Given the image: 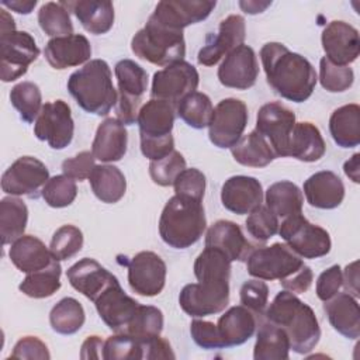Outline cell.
I'll return each instance as SVG.
<instances>
[{
	"mask_svg": "<svg viewBox=\"0 0 360 360\" xmlns=\"http://www.w3.org/2000/svg\"><path fill=\"white\" fill-rule=\"evenodd\" d=\"M93 194L105 204L118 202L127 191V180L124 173L114 165L94 166L89 176Z\"/></svg>",
	"mask_w": 360,
	"mask_h": 360,
	"instance_id": "cell-35",
	"label": "cell"
},
{
	"mask_svg": "<svg viewBox=\"0 0 360 360\" xmlns=\"http://www.w3.org/2000/svg\"><path fill=\"white\" fill-rule=\"evenodd\" d=\"M190 335L197 346L205 349V350H214V349H224V343L221 340L218 328L214 322L202 321V319H194L190 323Z\"/></svg>",
	"mask_w": 360,
	"mask_h": 360,
	"instance_id": "cell-54",
	"label": "cell"
},
{
	"mask_svg": "<svg viewBox=\"0 0 360 360\" xmlns=\"http://www.w3.org/2000/svg\"><path fill=\"white\" fill-rule=\"evenodd\" d=\"M45 202L52 208H65L70 205L77 195L76 181L65 174L49 177L41 193Z\"/></svg>",
	"mask_w": 360,
	"mask_h": 360,
	"instance_id": "cell-47",
	"label": "cell"
},
{
	"mask_svg": "<svg viewBox=\"0 0 360 360\" xmlns=\"http://www.w3.org/2000/svg\"><path fill=\"white\" fill-rule=\"evenodd\" d=\"M329 132L340 148L360 143V107L354 103L336 108L329 118Z\"/></svg>",
	"mask_w": 360,
	"mask_h": 360,
	"instance_id": "cell-36",
	"label": "cell"
},
{
	"mask_svg": "<svg viewBox=\"0 0 360 360\" xmlns=\"http://www.w3.org/2000/svg\"><path fill=\"white\" fill-rule=\"evenodd\" d=\"M60 274L62 267L55 259L48 267L27 274L18 290L30 298H48L60 288Z\"/></svg>",
	"mask_w": 360,
	"mask_h": 360,
	"instance_id": "cell-40",
	"label": "cell"
},
{
	"mask_svg": "<svg viewBox=\"0 0 360 360\" xmlns=\"http://www.w3.org/2000/svg\"><path fill=\"white\" fill-rule=\"evenodd\" d=\"M323 311L332 328L347 339L360 336V308L357 300L349 292H338L325 301Z\"/></svg>",
	"mask_w": 360,
	"mask_h": 360,
	"instance_id": "cell-29",
	"label": "cell"
},
{
	"mask_svg": "<svg viewBox=\"0 0 360 360\" xmlns=\"http://www.w3.org/2000/svg\"><path fill=\"white\" fill-rule=\"evenodd\" d=\"M215 6V0H163L156 4L149 18L169 30L183 31L191 24L204 21Z\"/></svg>",
	"mask_w": 360,
	"mask_h": 360,
	"instance_id": "cell-18",
	"label": "cell"
},
{
	"mask_svg": "<svg viewBox=\"0 0 360 360\" xmlns=\"http://www.w3.org/2000/svg\"><path fill=\"white\" fill-rule=\"evenodd\" d=\"M186 169L184 156L173 150L160 160H152L149 165V174L155 184L162 187L173 186L177 176Z\"/></svg>",
	"mask_w": 360,
	"mask_h": 360,
	"instance_id": "cell-50",
	"label": "cell"
},
{
	"mask_svg": "<svg viewBox=\"0 0 360 360\" xmlns=\"http://www.w3.org/2000/svg\"><path fill=\"white\" fill-rule=\"evenodd\" d=\"M266 207L278 218L301 214L304 204V194L300 187L290 181L281 180L269 186L266 195Z\"/></svg>",
	"mask_w": 360,
	"mask_h": 360,
	"instance_id": "cell-37",
	"label": "cell"
},
{
	"mask_svg": "<svg viewBox=\"0 0 360 360\" xmlns=\"http://www.w3.org/2000/svg\"><path fill=\"white\" fill-rule=\"evenodd\" d=\"M10 359L49 360L51 353H49L46 345L37 336H24L14 345Z\"/></svg>",
	"mask_w": 360,
	"mask_h": 360,
	"instance_id": "cell-57",
	"label": "cell"
},
{
	"mask_svg": "<svg viewBox=\"0 0 360 360\" xmlns=\"http://www.w3.org/2000/svg\"><path fill=\"white\" fill-rule=\"evenodd\" d=\"M176 118V107L165 100L150 98L138 114L141 152L145 158L160 160L174 150L172 129Z\"/></svg>",
	"mask_w": 360,
	"mask_h": 360,
	"instance_id": "cell-7",
	"label": "cell"
},
{
	"mask_svg": "<svg viewBox=\"0 0 360 360\" xmlns=\"http://www.w3.org/2000/svg\"><path fill=\"white\" fill-rule=\"evenodd\" d=\"M103 359L105 360H132L143 359L142 340L132 338L128 333H115L104 340Z\"/></svg>",
	"mask_w": 360,
	"mask_h": 360,
	"instance_id": "cell-48",
	"label": "cell"
},
{
	"mask_svg": "<svg viewBox=\"0 0 360 360\" xmlns=\"http://www.w3.org/2000/svg\"><path fill=\"white\" fill-rule=\"evenodd\" d=\"M217 328L225 347L239 346L255 335L257 316L246 307L235 305L219 316Z\"/></svg>",
	"mask_w": 360,
	"mask_h": 360,
	"instance_id": "cell-30",
	"label": "cell"
},
{
	"mask_svg": "<svg viewBox=\"0 0 360 360\" xmlns=\"http://www.w3.org/2000/svg\"><path fill=\"white\" fill-rule=\"evenodd\" d=\"M49 180L48 167L34 156H21L1 176V190L10 195L37 198Z\"/></svg>",
	"mask_w": 360,
	"mask_h": 360,
	"instance_id": "cell-15",
	"label": "cell"
},
{
	"mask_svg": "<svg viewBox=\"0 0 360 360\" xmlns=\"http://www.w3.org/2000/svg\"><path fill=\"white\" fill-rule=\"evenodd\" d=\"M290 339L283 328L278 325L263 321L256 335L253 349L255 360H287L290 356Z\"/></svg>",
	"mask_w": 360,
	"mask_h": 360,
	"instance_id": "cell-34",
	"label": "cell"
},
{
	"mask_svg": "<svg viewBox=\"0 0 360 360\" xmlns=\"http://www.w3.org/2000/svg\"><path fill=\"white\" fill-rule=\"evenodd\" d=\"M260 59L267 83L278 96L294 103L311 97L318 76L307 58L291 52L281 42H267L260 49Z\"/></svg>",
	"mask_w": 360,
	"mask_h": 360,
	"instance_id": "cell-2",
	"label": "cell"
},
{
	"mask_svg": "<svg viewBox=\"0 0 360 360\" xmlns=\"http://www.w3.org/2000/svg\"><path fill=\"white\" fill-rule=\"evenodd\" d=\"M66 277L76 291L93 302L107 287L118 281L112 273L90 257L80 259L70 266L66 271Z\"/></svg>",
	"mask_w": 360,
	"mask_h": 360,
	"instance_id": "cell-24",
	"label": "cell"
},
{
	"mask_svg": "<svg viewBox=\"0 0 360 360\" xmlns=\"http://www.w3.org/2000/svg\"><path fill=\"white\" fill-rule=\"evenodd\" d=\"M48 63L58 70L87 63L91 56V45L82 34L51 38L44 49Z\"/></svg>",
	"mask_w": 360,
	"mask_h": 360,
	"instance_id": "cell-25",
	"label": "cell"
},
{
	"mask_svg": "<svg viewBox=\"0 0 360 360\" xmlns=\"http://www.w3.org/2000/svg\"><path fill=\"white\" fill-rule=\"evenodd\" d=\"M248 120V107L242 100L233 97L221 100L215 105L208 125L210 141L221 149L232 148L242 138Z\"/></svg>",
	"mask_w": 360,
	"mask_h": 360,
	"instance_id": "cell-11",
	"label": "cell"
},
{
	"mask_svg": "<svg viewBox=\"0 0 360 360\" xmlns=\"http://www.w3.org/2000/svg\"><path fill=\"white\" fill-rule=\"evenodd\" d=\"M75 122L70 107L63 100L45 103L34 122V135L52 149H65L73 139Z\"/></svg>",
	"mask_w": 360,
	"mask_h": 360,
	"instance_id": "cell-13",
	"label": "cell"
},
{
	"mask_svg": "<svg viewBox=\"0 0 360 360\" xmlns=\"http://www.w3.org/2000/svg\"><path fill=\"white\" fill-rule=\"evenodd\" d=\"M38 24L41 30L52 38L73 34V24L69 11L60 1H48L42 4L38 11Z\"/></svg>",
	"mask_w": 360,
	"mask_h": 360,
	"instance_id": "cell-45",
	"label": "cell"
},
{
	"mask_svg": "<svg viewBox=\"0 0 360 360\" xmlns=\"http://www.w3.org/2000/svg\"><path fill=\"white\" fill-rule=\"evenodd\" d=\"M205 246L221 250L231 262H246L253 250V246L245 238L240 226L228 219H219L208 228Z\"/></svg>",
	"mask_w": 360,
	"mask_h": 360,
	"instance_id": "cell-26",
	"label": "cell"
},
{
	"mask_svg": "<svg viewBox=\"0 0 360 360\" xmlns=\"http://www.w3.org/2000/svg\"><path fill=\"white\" fill-rule=\"evenodd\" d=\"M278 235L292 252L304 259L326 256L332 248L328 231L311 224L302 214L284 218L278 225Z\"/></svg>",
	"mask_w": 360,
	"mask_h": 360,
	"instance_id": "cell-9",
	"label": "cell"
},
{
	"mask_svg": "<svg viewBox=\"0 0 360 360\" xmlns=\"http://www.w3.org/2000/svg\"><path fill=\"white\" fill-rule=\"evenodd\" d=\"M205 176L201 170L191 167L184 169L173 183L174 193L177 195L194 198L202 201L205 193Z\"/></svg>",
	"mask_w": 360,
	"mask_h": 360,
	"instance_id": "cell-53",
	"label": "cell"
},
{
	"mask_svg": "<svg viewBox=\"0 0 360 360\" xmlns=\"http://www.w3.org/2000/svg\"><path fill=\"white\" fill-rule=\"evenodd\" d=\"M343 283V276H342V269L339 264H333L330 267H328L326 270H323L318 280H316V295L321 301H328L332 297H335Z\"/></svg>",
	"mask_w": 360,
	"mask_h": 360,
	"instance_id": "cell-56",
	"label": "cell"
},
{
	"mask_svg": "<svg viewBox=\"0 0 360 360\" xmlns=\"http://www.w3.org/2000/svg\"><path fill=\"white\" fill-rule=\"evenodd\" d=\"M96 309L103 322L115 333L124 332L134 316L139 302L125 294L120 281L107 287L94 301Z\"/></svg>",
	"mask_w": 360,
	"mask_h": 360,
	"instance_id": "cell-22",
	"label": "cell"
},
{
	"mask_svg": "<svg viewBox=\"0 0 360 360\" xmlns=\"http://www.w3.org/2000/svg\"><path fill=\"white\" fill-rule=\"evenodd\" d=\"M103 346H104V340L97 336H89L80 349V357L83 360H89V359H103Z\"/></svg>",
	"mask_w": 360,
	"mask_h": 360,
	"instance_id": "cell-59",
	"label": "cell"
},
{
	"mask_svg": "<svg viewBox=\"0 0 360 360\" xmlns=\"http://www.w3.org/2000/svg\"><path fill=\"white\" fill-rule=\"evenodd\" d=\"M8 256L11 263L25 274L42 270L55 260L49 248L34 235H22L14 240L8 250Z\"/></svg>",
	"mask_w": 360,
	"mask_h": 360,
	"instance_id": "cell-32",
	"label": "cell"
},
{
	"mask_svg": "<svg viewBox=\"0 0 360 360\" xmlns=\"http://www.w3.org/2000/svg\"><path fill=\"white\" fill-rule=\"evenodd\" d=\"M28 222L25 202L15 197H4L0 201V238L3 245L13 243L24 235Z\"/></svg>",
	"mask_w": 360,
	"mask_h": 360,
	"instance_id": "cell-39",
	"label": "cell"
},
{
	"mask_svg": "<svg viewBox=\"0 0 360 360\" xmlns=\"http://www.w3.org/2000/svg\"><path fill=\"white\" fill-rule=\"evenodd\" d=\"M68 11H72L82 27L94 35L108 32L114 25V6L103 0H77L60 1Z\"/></svg>",
	"mask_w": 360,
	"mask_h": 360,
	"instance_id": "cell-31",
	"label": "cell"
},
{
	"mask_svg": "<svg viewBox=\"0 0 360 360\" xmlns=\"http://www.w3.org/2000/svg\"><path fill=\"white\" fill-rule=\"evenodd\" d=\"M360 153H354L349 160L345 162L343 170L345 174L353 181V183H360Z\"/></svg>",
	"mask_w": 360,
	"mask_h": 360,
	"instance_id": "cell-61",
	"label": "cell"
},
{
	"mask_svg": "<svg viewBox=\"0 0 360 360\" xmlns=\"http://www.w3.org/2000/svg\"><path fill=\"white\" fill-rule=\"evenodd\" d=\"M240 304L250 309L256 316H262L266 311L269 302V287L260 278L248 280L242 284L240 291Z\"/></svg>",
	"mask_w": 360,
	"mask_h": 360,
	"instance_id": "cell-52",
	"label": "cell"
},
{
	"mask_svg": "<svg viewBox=\"0 0 360 360\" xmlns=\"http://www.w3.org/2000/svg\"><path fill=\"white\" fill-rule=\"evenodd\" d=\"M207 228L202 201L174 194L162 210L159 235L173 249H187L200 240Z\"/></svg>",
	"mask_w": 360,
	"mask_h": 360,
	"instance_id": "cell-6",
	"label": "cell"
},
{
	"mask_svg": "<svg viewBox=\"0 0 360 360\" xmlns=\"http://www.w3.org/2000/svg\"><path fill=\"white\" fill-rule=\"evenodd\" d=\"M128 132L125 125L117 118H105L96 131L91 153L93 156L104 163L118 162L127 153Z\"/></svg>",
	"mask_w": 360,
	"mask_h": 360,
	"instance_id": "cell-28",
	"label": "cell"
},
{
	"mask_svg": "<svg viewBox=\"0 0 360 360\" xmlns=\"http://www.w3.org/2000/svg\"><path fill=\"white\" fill-rule=\"evenodd\" d=\"M221 201L233 214H249L263 202L262 183L252 176H232L222 184Z\"/></svg>",
	"mask_w": 360,
	"mask_h": 360,
	"instance_id": "cell-23",
	"label": "cell"
},
{
	"mask_svg": "<svg viewBox=\"0 0 360 360\" xmlns=\"http://www.w3.org/2000/svg\"><path fill=\"white\" fill-rule=\"evenodd\" d=\"M163 330V314L153 305H138L134 316L125 326L122 333H128L135 339L145 340L159 336Z\"/></svg>",
	"mask_w": 360,
	"mask_h": 360,
	"instance_id": "cell-44",
	"label": "cell"
},
{
	"mask_svg": "<svg viewBox=\"0 0 360 360\" xmlns=\"http://www.w3.org/2000/svg\"><path fill=\"white\" fill-rule=\"evenodd\" d=\"M295 114L280 101L263 104L256 115V131L264 136L276 158L288 156V145Z\"/></svg>",
	"mask_w": 360,
	"mask_h": 360,
	"instance_id": "cell-12",
	"label": "cell"
},
{
	"mask_svg": "<svg viewBox=\"0 0 360 360\" xmlns=\"http://www.w3.org/2000/svg\"><path fill=\"white\" fill-rule=\"evenodd\" d=\"M1 6L14 10L18 14H30L32 8L37 6V0H13V1H1Z\"/></svg>",
	"mask_w": 360,
	"mask_h": 360,
	"instance_id": "cell-62",
	"label": "cell"
},
{
	"mask_svg": "<svg viewBox=\"0 0 360 360\" xmlns=\"http://www.w3.org/2000/svg\"><path fill=\"white\" fill-rule=\"evenodd\" d=\"M263 316L285 330L291 350L298 354L309 353L319 342L321 328L315 312L291 291H280Z\"/></svg>",
	"mask_w": 360,
	"mask_h": 360,
	"instance_id": "cell-4",
	"label": "cell"
},
{
	"mask_svg": "<svg viewBox=\"0 0 360 360\" xmlns=\"http://www.w3.org/2000/svg\"><path fill=\"white\" fill-rule=\"evenodd\" d=\"M326 146L318 127L312 122H295L288 145V156L301 162H316L325 155Z\"/></svg>",
	"mask_w": 360,
	"mask_h": 360,
	"instance_id": "cell-33",
	"label": "cell"
},
{
	"mask_svg": "<svg viewBox=\"0 0 360 360\" xmlns=\"http://www.w3.org/2000/svg\"><path fill=\"white\" fill-rule=\"evenodd\" d=\"M246 37L245 18L231 14L219 22L218 32L208 35L205 45L198 51L197 62L202 66H214L231 51L243 44Z\"/></svg>",
	"mask_w": 360,
	"mask_h": 360,
	"instance_id": "cell-19",
	"label": "cell"
},
{
	"mask_svg": "<svg viewBox=\"0 0 360 360\" xmlns=\"http://www.w3.org/2000/svg\"><path fill=\"white\" fill-rule=\"evenodd\" d=\"M118 82L115 110L122 117H134L141 110L142 96L148 89V73L132 59H121L114 68Z\"/></svg>",
	"mask_w": 360,
	"mask_h": 360,
	"instance_id": "cell-16",
	"label": "cell"
},
{
	"mask_svg": "<svg viewBox=\"0 0 360 360\" xmlns=\"http://www.w3.org/2000/svg\"><path fill=\"white\" fill-rule=\"evenodd\" d=\"M357 266H359V262H352L350 264L346 266L345 271H342V276H343L342 285L345 287L346 292H349L354 298L359 297V270H357Z\"/></svg>",
	"mask_w": 360,
	"mask_h": 360,
	"instance_id": "cell-60",
	"label": "cell"
},
{
	"mask_svg": "<svg viewBox=\"0 0 360 360\" xmlns=\"http://www.w3.org/2000/svg\"><path fill=\"white\" fill-rule=\"evenodd\" d=\"M271 4V1H239V7L248 13V14H259L263 13L269 6Z\"/></svg>",
	"mask_w": 360,
	"mask_h": 360,
	"instance_id": "cell-63",
	"label": "cell"
},
{
	"mask_svg": "<svg viewBox=\"0 0 360 360\" xmlns=\"http://www.w3.org/2000/svg\"><path fill=\"white\" fill-rule=\"evenodd\" d=\"M304 194L311 207L319 210H333L345 198V184L342 179L330 172L322 170L309 176L304 181Z\"/></svg>",
	"mask_w": 360,
	"mask_h": 360,
	"instance_id": "cell-27",
	"label": "cell"
},
{
	"mask_svg": "<svg viewBox=\"0 0 360 360\" xmlns=\"http://www.w3.org/2000/svg\"><path fill=\"white\" fill-rule=\"evenodd\" d=\"M248 273L260 280H278L284 290L305 292L312 284V270L285 243H273L253 249L246 259Z\"/></svg>",
	"mask_w": 360,
	"mask_h": 360,
	"instance_id": "cell-3",
	"label": "cell"
},
{
	"mask_svg": "<svg viewBox=\"0 0 360 360\" xmlns=\"http://www.w3.org/2000/svg\"><path fill=\"white\" fill-rule=\"evenodd\" d=\"M214 107L211 98L201 91H193L176 104V114L191 128L202 129L210 125Z\"/></svg>",
	"mask_w": 360,
	"mask_h": 360,
	"instance_id": "cell-42",
	"label": "cell"
},
{
	"mask_svg": "<svg viewBox=\"0 0 360 360\" xmlns=\"http://www.w3.org/2000/svg\"><path fill=\"white\" fill-rule=\"evenodd\" d=\"M0 77L4 83L24 76L39 56V48L27 31H0Z\"/></svg>",
	"mask_w": 360,
	"mask_h": 360,
	"instance_id": "cell-10",
	"label": "cell"
},
{
	"mask_svg": "<svg viewBox=\"0 0 360 360\" xmlns=\"http://www.w3.org/2000/svg\"><path fill=\"white\" fill-rule=\"evenodd\" d=\"M128 283L134 292L143 297H155L166 284V263L150 250L136 253L128 263Z\"/></svg>",
	"mask_w": 360,
	"mask_h": 360,
	"instance_id": "cell-17",
	"label": "cell"
},
{
	"mask_svg": "<svg viewBox=\"0 0 360 360\" xmlns=\"http://www.w3.org/2000/svg\"><path fill=\"white\" fill-rule=\"evenodd\" d=\"M86 321L82 304L72 297L58 301L49 312V323L59 335H73L79 332Z\"/></svg>",
	"mask_w": 360,
	"mask_h": 360,
	"instance_id": "cell-41",
	"label": "cell"
},
{
	"mask_svg": "<svg viewBox=\"0 0 360 360\" xmlns=\"http://www.w3.org/2000/svg\"><path fill=\"white\" fill-rule=\"evenodd\" d=\"M131 49L139 59L158 66H169L186 56L183 31L169 30L152 18H148L131 39Z\"/></svg>",
	"mask_w": 360,
	"mask_h": 360,
	"instance_id": "cell-8",
	"label": "cell"
},
{
	"mask_svg": "<svg viewBox=\"0 0 360 360\" xmlns=\"http://www.w3.org/2000/svg\"><path fill=\"white\" fill-rule=\"evenodd\" d=\"M246 229L250 236L259 242H266L278 232V217L266 205H259L246 218Z\"/></svg>",
	"mask_w": 360,
	"mask_h": 360,
	"instance_id": "cell-51",
	"label": "cell"
},
{
	"mask_svg": "<svg viewBox=\"0 0 360 360\" xmlns=\"http://www.w3.org/2000/svg\"><path fill=\"white\" fill-rule=\"evenodd\" d=\"M231 260L218 249L205 246L194 262L198 283L186 284L179 295L180 308L193 318L222 312L229 304Z\"/></svg>",
	"mask_w": 360,
	"mask_h": 360,
	"instance_id": "cell-1",
	"label": "cell"
},
{
	"mask_svg": "<svg viewBox=\"0 0 360 360\" xmlns=\"http://www.w3.org/2000/svg\"><path fill=\"white\" fill-rule=\"evenodd\" d=\"M321 42L325 58L335 65L349 66L360 53L359 31L340 20H333L323 28Z\"/></svg>",
	"mask_w": 360,
	"mask_h": 360,
	"instance_id": "cell-21",
	"label": "cell"
},
{
	"mask_svg": "<svg viewBox=\"0 0 360 360\" xmlns=\"http://www.w3.org/2000/svg\"><path fill=\"white\" fill-rule=\"evenodd\" d=\"M143 346V359L155 360V359H174V353L172 350L170 343L159 336L142 340Z\"/></svg>",
	"mask_w": 360,
	"mask_h": 360,
	"instance_id": "cell-58",
	"label": "cell"
},
{
	"mask_svg": "<svg viewBox=\"0 0 360 360\" xmlns=\"http://www.w3.org/2000/svg\"><path fill=\"white\" fill-rule=\"evenodd\" d=\"M83 248V233L75 225H62L58 228L51 239L49 250L53 259L68 260L76 256Z\"/></svg>",
	"mask_w": 360,
	"mask_h": 360,
	"instance_id": "cell-46",
	"label": "cell"
},
{
	"mask_svg": "<svg viewBox=\"0 0 360 360\" xmlns=\"http://www.w3.org/2000/svg\"><path fill=\"white\" fill-rule=\"evenodd\" d=\"M198 83L200 75L191 63L186 60L174 62L155 72L150 96L152 98L169 101L176 107L183 97L197 90Z\"/></svg>",
	"mask_w": 360,
	"mask_h": 360,
	"instance_id": "cell-14",
	"label": "cell"
},
{
	"mask_svg": "<svg viewBox=\"0 0 360 360\" xmlns=\"http://www.w3.org/2000/svg\"><path fill=\"white\" fill-rule=\"evenodd\" d=\"M10 101L18 111L20 118L27 124L34 122L42 110V94L34 82L15 84L10 91Z\"/></svg>",
	"mask_w": 360,
	"mask_h": 360,
	"instance_id": "cell-43",
	"label": "cell"
},
{
	"mask_svg": "<svg viewBox=\"0 0 360 360\" xmlns=\"http://www.w3.org/2000/svg\"><path fill=\"white\" fill-rule=\"evenodd\" d=\"M231 153L239 165L248 167H264L276 159L269 142L256 129L242 136L231 148Z\"/></svg>",
	"mask_w": 360,
	"mask_h": 360,
	"instance_id": "cell-38",
	"label": "cell"
},
{
	"mask_svg": "<svg viewBox=\"0 0 360 360\" xmlns=\"http://www.w3.org/2000/svg\"><path fill=\"white\" fill-rule=\"evenodd\" d=\"M319 82L326 91L342 93L352 87L354 73L352 68L335 65L323 56L319 60Z\"/></svg>",
	"mask_w": 360,
	"mask_h": 360,
	"instance_id": "cell-49",
	"label": "cell"
},
{
	"mask_svg": "<svg viewBox=\"0 0 360 360\" xmlns=\"http://www.w3.org/2000/svg\"><path fill=\"white\" fill-rule=\"evenodd\" d=\"M94 156L90 150H83L73 158L65 159L62 162V172L65 176L73 179L75 181H83L89 179L94 169Z\"/></svg>",
	"mask_w": 360,
	"mask_h": 360,
	"instance_id": "cell-55",
	"label": "cell"
},
{
	"mask_svg": "<svg viewBox=\"0 0 360 360\" xmlns=\"http://www.w3.org/2000/svg\"><path fill=\"white\" fill-rule=\"evenodd\" d=\"M68 90L82 110L100 117L107 115L118 98L111 69L103 59H91L73 72L68 79Z\"/></svg>",
	"mask_w": 360,
	"mask_h": 360,
	"instance_id": "cell-5",
	"label": "cell"
},
{
	"mask_svg": "<svg viewBox=\"0 0 360 360\" xmlns=\"http://www.w3.org/2000/svg\"><path fill=\"white\" fill-rule=\"evenodd\" d=\"M259 76V63L253 48L239 45L231 51L218 68V80L222 86L236 90H248L255 86Z\"/></svg>",
	"mask_w": 360,
	"mask_h": 360,
	"instance_id": "cell-20",
	"label": "cell"
}]
</instances>
